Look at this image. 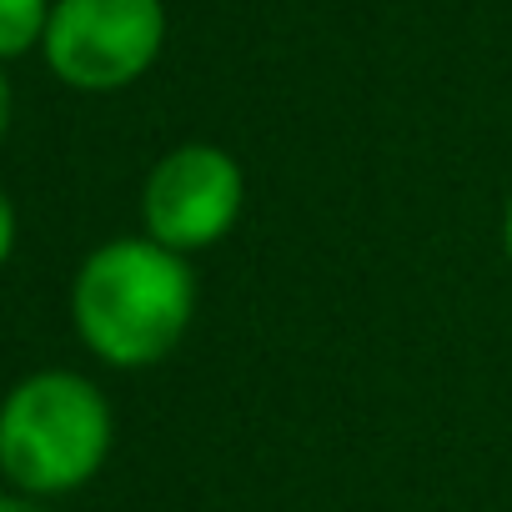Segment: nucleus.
Wrapping results in <instances>:
<instances>
[{
	"label": "nucleus",
	"instance_id": "nucleus-8",
	"mask_svg": "<svg viewBox=\"0 0 512 512\" xmlns=\"http://www.w3.org/2000/svg\"><path fill=\"white\" fill-rule=\"evenodd\" d=\"M0 512H41V507L26 502V497H0Z\"/></svg>",
	"mask_w": 512,
	"mask_h": 512
},
{
	"label": "nucleus",
	"instance_id": "nucleus-5",
	"mask_svg": "<svg viewBox=\"0 0 512 512\" xmlns=\"http://www.w3.org/2000/svg\"><path fill=\"white\" fill-rule=\"evenodd\" d=\"M51 6L46 0H0V56H21L46 41Z\"/></svg>",
	"mask_w": 512,
	"mask_h": 512
},
{
	"label": "nucleus",
	"instance_id": "nucleus-7",
	"mask_svg": "<svg viewBox=\"0 0 512 512\" xmlns=\"http://www.w3.org/2000/svg\"><path fill=\"white\" fill-rule=\"evenodd\" d=\"M6 126H11V86L0 76V136H6Z\"/></svg>",
	"mask_w": 512,
	"mask_h": 512
},
{
	"label": "nucleus",
	"instance_id": "nucleus-1",
	"mask_svg": "<svg viewBox=\"0 0 512 512\" xmlns=\"http://www.w3.org/2000/svg\"><path fill=\"white\" fill-rule=\"evenodd\" d=\"M81 342L111 367H151L171 357L196 312V277L186 256L151 236H121L96 246L71 292Z\"/></svg>",
	"mask_w": 512,
	"mask_h": 512
},
{
	"label": "nucleus",
	"instance_id": "nucleus-9",
	"mask_svg": "<svg viewBox=\"0 0 512 512\" xmlns=\"http://www.w3.org/2000/svg\"><path fill=\"white\" fill-rule=\"evenodd\" d=\"M502 251H507V262H512V196H507V216H502Z\"/></svg>",
	"mask_w": 512,
	"mask_h": 512
},
{
	"label": "nucleus",
	"instance_id": "nucleus-6",
	"mask_svg": "<svg viewBox=\"0 0 512 512\" xmlns=\"http://www.w3.org/2000/svg\"><path fill=\"white\" fill-rule=\"evenodd\" d=\"M16 251V206L6 196V186H0V262Z\"/></svg>",
	"mask_w": 512,
	"mask_h": 512
},
{
	"label": "nucleus",
	"instance_id": "nucleus-4",
	"mask_svg": "<svg viewBox=\"0 0 512 512\" xmlns=\"http://www.w3.org/2000/svg\"><path fill=\"white\" fill-rule=\"evenodd\" d=\"M241 201H246V181H241L236 156H226L221 146L191 141V146L166 151L151 166L146 191H141V221L156 246L186 256V251L216 246L236 226Z\"/></svg>",
	"mask_w": 512,
	"mask_h": 512
},
{
	"label": "nucleus",
	"instance_id": "nucleus-3",
	"mask_svg": "<svg viewBox=\"0 0 512 512\" xmlns=\"http://www.w3.org/2000/svg\"><path fill=\"white\" fill-rule=\"evenodd\" d=\"M161 41V0H56L46 26V61L76 91H116L151 71Z\"/></svg>",
	"mask_w": 512,
	"mask_h": 512
},
{
	"label": "nucleus",
	"instance_id": "nucleus-2",
	"mask_svg": "<svg viewBox=\"0 0 512 512\" xmlns=\"http://www.w3.org/2000/svg\"><path fill=\"white\" fill-rule=\"evenodd\" d=\"M111 452V407L76 372H36L0 402V472L21 492H76Z\"/></svg>",
	"mask_w": 512,
	"mask_h": 512
}]
</instances>
